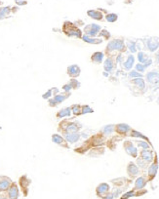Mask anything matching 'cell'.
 <instances>
[{"label":"cell","mask_w":159,"mask_h":199,"mask_svg":"<svg viewBox=\"0 0 159 199\" xmlns=\"http://www.w3.org/2000/svg\"><path fill=\"white\" fill-rule=\"evenodd\" d=\"M115 131V125L109 124V125H106L104 128L102 129V134L105 135V136H109L113 132Z\"/></svg>","instance_id":"cell-24"},{"label":"cell","mask_w":159,"mask_h":199,"mask_svg":"<svg viewBox=\"0 0 159 199\" xmlns=\"http://www.w3.org/2000/svg\"><path fill=\"white\" fill-rule=\"evenodd\" d=\"M100 36H102V37H105V38L108 39V38L110 37V34H109V32H108V31H107V30H102L101 32H100Z\"/></svg>","instance_id":"cell-44"},{"label":"cell","mask_w":159,"mask_h":199,"mask_svg":"<svg viewBox=\"0 0 159 199\" xmlns=\"http://www.w3.org/2000/svg\"><path fill=\"white\" fill-rule=\"evenodd\" d=\"M9 11H10L9 8H3V9L0 10V19H4L5 16L9 14Z\"/></svg>","instance_id":"cell-39"},{"label":"cell","mask_w":159,"mask_h":199,"mask_svg":"<svg viewBox=\"0 0 159 199\" xmlns=\"http://www.w3.org/2000/svg\"><path fill=\"white\" fill-rule=\"evenodd\" d=\"M159 43L155 38H149L147 40V48L150 52H154L158 49Z\"/></svg>","instance_id":"cell-23"},{"label":"cell","mask_w":159,"mask_h":199,"mask_svg":"<svg viewBox=\"0 0 159 199\" xmlns=\"http://www.w3.org/2000/svg\"><path fill=\"white\" fill-rule=\"evenodd\" d=\"M62 30L67 37H75V38L82 37V31L70 22H66L63 23Z\"/></svg>","instance_id":"cell-2"},{"label":"cell","mask_w":159,"mask_h":199,"mask_svg":"<svg viewBox=\"0 0 159 199\" xmlns=\"http://www.w3.org/2000/svg\"><path fill=\"white\" fill-rule=\"evenodd\" d=\"M52 142H55V144L59 145L60 147H65V148H69L68 142L60 134H53L52 135Z\"/></svg>","instance_id":"cell-10"},{"label":"cell","mask_w":159,"mask_h":199,"mask_svg":"<svg viewBox=\"0 0 159 199\" xmlns=\"http://www.w3.org/2000/svg\"><path fill=\"white\" fill-rule=\"evenodd\" d=\"M129 76H130L131 78H142V75L141 73H139L138 71H136V70L131 71V72L129 73Z\"/></svg>","instance_id":"cell-41"},{"label":"cell","mask_w":159,"mask_h":199,"mask_svg":"<svg viewBox=\"0 0 159 199\" xmlns=\"http://www.w3.org/2000/svg\"><path fill=\"white\" fill-rule=\"evenodd\" d=\"M156 61H157V62L159 63V54H158V55L156 56Z\"/></svg>","instance_id":"cell-48"},{"label":"cell","mask_w":159,"mask_h":199,"mask_svg":"<svg viewBox=\"0 0 159 199\" xmlns=\"http://www.w3.org/2000/svg\"><path fill=\"white\" fill-rule=\"evenodd\" d=\"M106 19H107V21L109 22H115V21L117 20V16L114 15V14H109V15L107 16Z\"/></svg>","instance_id":"cell-40"},{"label":"cell","mask_w":159,"mask_h":199,"mask_svg":"<svg viewBox=\"0 0 159 199\" xmlns=\"http://www.w3.org/2000/svg\"><path fill=\"white\" fill-rule=\"evenodd\" d=\"M135 195H136V193H135V190H130V192L124 193V194L121 196L120 199H128V198H130V197H132V196H135Z\"/></svg>","instance_id":"cell-37"},{"label":"cell","mask_w":159,"mask_h":199,"mask_svg":"<svg viewBox=\"0 0 159 199\" xmlns=\"http://www.w3.org/2000/svg\"><path fill=\"white\" fill-rule=\"evenodd\" d=\"M8 198L9 199H19L20 196V189H19V186L16 182H13L12 185L10 186V187L8 188V190L6 192Z\"/></svg>","instance_id":"cell-6"},{"label":"cell","mask_w":159,"mask_h":199,"mask_svg":"<svg viewBox=\"0 0 159 199\" xmlns=\"http://www.w3.org/2000/svg\"><path fill=\"white\" fill-rule=\"evenodd\" d=\"M71 114V109H70V107H63L62 109H60L58 112H57V118H63V117H69Z\"/></svg>","instance_id":"cell-19"},{"label":"cell","mask_w":159,"mask_h":199,"mask_svg":"<svg viewBox=\"0 0 159 199\" xmlns=\"http://www.w3.org/2000/svg\"><path fill=\"white\" fill-rule=\"evenodd\" d=\"M94 112V109L89 107L88 105H83L81 106V115H85V114H88V113H93Z\"/></svg>","instance_id":"cell-33"},{"label":"cell","mask_w":159,"mask_h":199,"mask_svg":"<svg viewBox=\"0 0 159 199\" xmlns=\"http://www.w3.org/2000/svg\"><path fill=\"white\" fill-rule=\"evenodd\" d=\"M104 54H102V52H96L94 53L92 56H91V61L94 62V63H97V65H100V63L104 61Z\"/></svg>","instance_id":"cell-21"},{"label":"cell","mask_w":159,"mask_h":199,"mask_svg":"<svg viewBox=\"0 0 159 199\" xmlns=\"http://www.w3.org/2000/svg\"><path fill=\"white\" fill-rule=\"evenodd\" d=\"M131 137H134V138H138V139H142V140H145L147 142H148V139L144 136L142 133H140L139 131H136V130H132L131 131Z\"/></svg>","instance_id":"cell-32"},{"label":"cell","mask_w":159,"mask_h":199,"mask_svg":"<svg viewBox=\"0 0 159 199\" xmlns=\"http://www.w3.org/2000/svg\"><path fill=\"white\" fill-rule=\"evenodd\" d=\"M101 31V27L96 25V23H91L84 27V32L86 35H88L90 37L97 36Z\"/></svg>","instance_id":"cell-7"},{"label":"cell","mask_w":159,"mask_h":199,"mask_svg":"<svg viewBox=\"0 0 159 199\" xmlns=\"http://www.w3.org/2000/svg\"><path fill=\"white\" fill-rule=\"evenodd\" d=\"M13 181L8 176H0V192H6Z\"/></svg>","instance_id":"cell-9"},{"label":"cell","mask_w":159,"mask_h":199,"mask_svg":"<svg viewBox=\"0 0 159 199\" xmlns=\"http://www.w3.org/2000/svg\"><path fill=\"white\" fill-rule=\"evenodd\" d=\"M124 148L126 150V152L129 155L133 156V157H137L138 156V148L136 147H134V145L130 141H126L124 142Z\"/></svg>","instance_id":"cell-11"},{"label":"cell","mask_w":159,"mask_h":199,"mask_svg":"<svg viewBox=\"0 0 159 199\" xmlns=\"http://www.w3.org/2000/svg\"><path fill=\"white\" fill-rule=\"evenodd\" d=\"M88 16L94 20H102V14H101L98 11H95V10L88 11Z\"/></svg>","instance_id":"cell-31"},{"label":"cell","mask_w":159,"mask_h":199,"mask_svg":"<svg viewBox=\"0 0 159 199\" xmlns=\"http://www.w3.org/2000/svg\"><path fill=\"white\" fill-rule=\"evenodd\" d=\"M147 67L146 65H142V63H138V65H136V71H138V72H144Z\"/></svg>","instance_id":"cell-38"},{"label":"cell","mask_w":159,"mask_h":199,"mask_svg":"<svg viewBox=\"0 0 159 199\" xmlns=\"http://www.w3.org/2000/svg\"><path fill=\"white\" fill-rule=\"evenodd\" d=\"M81 39H82V40H83L84 42L89 43V44H100V43H102V39L95 38V37H90V36L86 35V34L82 35Z\"/></svg>","instance_id":"cell-22"},{"label":"cell","mask_w":159,"mask_h":199,"mask_svg":"<svg viewBox=\"0 0 159 199\" xmlns=\"http://www.w3.org/2000/svg\"><path fill=\"white\" fill-rule=\"evenodd\" d=\"M115 131L118 134L126 135L127 133L131 131V127L129 125L125 124V123H121V124H118V125L115 126Z\"/></svg>","instance_id":"cell-16"},{"label":"cell","mask_w":159,"mask_h":199,"mask_svg":"<svg viewBox=\"0 0 159 199\" xmlns=\"http://www.w3.org/2000/svg\"><path fill=\"white\" fill-rule=\"evenodd\" d=\"M52 90L50 89V90H48V91H47L45 94H43L42 95V98L43 99H45V100H49V99H51L52 98Z\"/></svg>","instance_id":"cell-42"},{"label":"cell","mask_w":159,"mask_h":199,"mask_svg":"<svg viewBox=\"0 0 159 199\" xmlns=\"http://www.w3.org/2000/svg\"><path fill=\"white\" fill-rule=\"evenodd\" d=\"M109 189H110V187L106 184V182H102V184H100L97 188H96V193L99 197H102V196H105L107 193L109 192Z\"/></svg>","instance_id":"cell-13"},{"label":"cell","mask_w":159,"mask_h":199,"mask_svg":"<svg viewBox=\"0 0 159 199\" xmlns=\"http://www.w3.org/2000/svg\"><path fill=\"white\" fill-rule=\"evenodd\" d=\"M62 90H63V92H66V93H70V91L72 90V88H71V86H70L69 83H67V84H65L62 86Z\"/></svg>","instance_id":"cell-43"},{"label":"cell","mask_w":159,"mask_h":199,"mask_svg":"<svg viewBox=\"0 0 159 199\" xmlns=\"http://www.w3.org/2000/svg\"><path fill=\"white\" fill-rule=\"evenodd\" d=\"M147 182V180L145 177H140L136 180V182H135V188L138 190H142L146 187Z\"/></svg>","instance_id":"cell-20"},{"label":"cell","mask_w":159,"mask_h":199,"mask_svg":"<svg viewBox=\"0 0 159 199\" xmlns=\"http://www.w3.org/2000/svg\"><path fill=\"white\" fill-rule=\"evenodd\" d=\"M0 199H9V198H8V195L6 192H2L0 193Z\"/></svg>","instance_id":"cell-46"},{"label":"cell","mask_w":159,"mask_h":199,"mask_svg":"<svg viewBox=\"0 0 159 199\" xmlns=\"http://www.w3.org/2000/svg\"><path fill=\"white\" fill-rule=\"evenodd\" d=\"M67 72L70 78H77L81 73V69L77 65H71V66L67 67Z\"/></svg>","instance_id":"cell-12"},{"label":"cell","mask_w":159,"mask_h":199,"mask_svg":"<svg viewBox=\"0 0 159 199\" xmlns=\"http://www.w3.org/2000/svg\"><path fill=\"white\" fill-rule=\"evenodd\" d=\"M31 184V180L27 178V175H22L19 180V186L22 190L23 196H27L29 192V186Z\"/></svg>","instance_id":"cell-5"},{"label":"cell","mask_w":159,"mask_h":199,"mask_svg":"<svg viewBox=\"0 0 159 199\" xmlns=\"http://www.w3.org/2000/svg\"><path fill=\"white\" fill-rule=\"evenodd\" d=\"M68 83L70 84L72 90H77V89L80 88V82H79L78 80H76V78H71Z\"/></svg>","instance_id":"cell-34"},{"label":"cell","mask_w":159,"mask_h":199,"mask_svg":"<svg viewBox=\"0 0 159 199\" xmlns=\"http://www.w3.org/2000/svg\"><path fill=\"white\" fill-rule=\"evenodd\" d=\"M113 67H114V62H113V61L111 60L110 58L107 59V60L105 61V70L107 71V72H110V71L113 69Z\"/></svg>","instance_id":"cell-28"},{"label":"cell","mask_w":159,"mask_h":199,"mask_svg":"<svg viewBox=\"0 0 159 199\" xmlns=\"http://www.w3.org/2000/svg\"><path fill=\"white\" fill-rule=\"evenodd\" d=\"M105 152V148L104 147H94L92 150L89 151V156H98V155H102V154H104Z\"/></svg>","instance_id":"cell-27"},{"label":"cell","mask_w":159,"mask_h":199,"mask_svg":"<svg viewBox=\"0 0 159 199\" xmlns=\"http://www.w3.org/2000/svg\"><path fill=\"white\" fill-rule=\"evenodd\" d=\"M70 96V93H59L58 95H56V96H54V98H51L48 100V102H49V106L52 107H55L59 106L60 103L63 102L66 100H67Z\"/></svg>","instance_id":"cell-4"},{"label":"cell","mask_w":159,"mask_h":199,"mask_svg":"<svg viewBox=\"0 0 159 199\" xmlns=\"http://www.w3.org/2000/svg\"><path fill=\"white\" fill-rule=\"evenodd\" d=\"M62 136L65 138V140L69 142V144H75L79 140H80L81 134L79 132H75V133H67V132H63L62 133Z\"/></svg>","instance_id":"cell-8"},{"label":"cell","mask_w":159,"mask_h":199,"mask_svg":"<svg viewBox=\"0 0 159 199\" xmlns=\"http://www.w3.org/2000/svg\"><path fill=\"white\" fill-rule=\"evenodd\" d=\"M128 48H129L131 53H136L137 52V45H136V43L133 42V41H129L128 42Z\"/></svg>","instance_id":"cell-36"},{"label":"cell","mask_w":159,"mask_h":199,"mask_svg":"<svg viewBox=\"0 0 159 199\" xmlns=\"http://www.w3.org/2000/svg\"><path fill=\"white\" fill-rule=\"evenodd\" d=\"M141 159L145 163H150L153 159V152L148 149H142L141 151Z\"/></svg>","instance_id":"cell-14"},{"label":"cell","mask_w":159,"mask_h":199,"mask_svg":"<svg viewBox=\"0 0 159 199\" xmlns=\"http://www.w3.org/2000/svg\"><path fill=\"white\" fill-rule=\"evenodd\" d=\"M147 79L149 83L152 84H157L159 83V73L155 72V71H150L147 75Z\"/></svg>","instance_id":"cell-18"},{"label":"cell","mask_w":159,"mask_h":199,"mask_svg":"<svg viewBox=\"0 0 159 199\" xmlns=\"http://www.w3.org/2000/svg\"><path fill=\"white\" fill-rule=\"evenodd\" d=\"M124 50H125V44L121 39H114V40H111L106 48V51L107 53L113 52V51L122 52Z\"/></svg>","instance_id":"cell-3"},{"label":"cell","mask_w":159,"mask_h":199,"mask_svg":"<svg viewBox=\"0 0 159 199\" xmlns=\"http://www.w3.org/2000/svg\"><path fill=\"white\" fill-rule=\"evenodd\" d=\"M137 144L139 147H141L142 149H148L150 147V144L149 142H147L146 141H138Z\"/></svg>","instance_id":"cell-35"},{"label":"cell","mask_w":159,"mask_h":199,"mask_svg":"<svg viewBox=\"0 0 159 199\" xmlns=\"http://www.w3.org/2000/svg\"><path fill=\"white\" fill-rule=\"evenodd\" d=\"M82 128V125L77 121H67L63 120L59 124V131L61 133L67 132V133H75L79 132Z\"/></svg>","instance_id":"cell-1"},{"label":"cell","mask_w":159,"mask_h":199,"mask_svg":"<svg viewBox=\"0 0 159 199\" xmlns=\"http://www.w3.org/2000/svg\"><path fill=\"white\" fill-rule=\"evenodd\" d=\"M113 198H114L113 193H110V192L107 193L105 196H102V199H113Z\"/></svg>","instance_id":"cell-45"},{"label":"cell","mask_w":159,"mask_h":199,"mask_svg":"<svg viewBox=\"0 0 159 199\" xmlns=\"http://www.w3.org/2000/svg\"><path fill=\"white\" fill-rule=\"evenodd\" d=\"M51 90H52V94H54L55 96H56V95H58V94L60 93V90H59L58 88H52Z\"/></svg>","instance_id":"cell-47"},{"label":"cell","mask_w":159,"mask_h":199,"mask_svg":"<svg viewBox=\"0 0 159 199\" xmlns=\"http://www.w3.org/2000/svg\"><path fill=\"white\" fill-rule=\"evenodd\" d=\"M138 60H139L140 63H142V65H146L147 67H148L149 65H152V60H147L144 52H140V53L138 54Z\"/></svg>","instance_id":"cell-25"},{"label":"cell","mask_w":159,"mask_h":199,"mask_svg":"<svg viewBox=\"0 0 159 199\" xmlns=\"http://www.w3.org/2000/svg\"><path fill=\"white\" fill-rule=\"evenodd\" d=\"M134 62H135V58H134V56L133 55H130L128 59H127L124 62V68L126 70H130L133 66H134Z\"/></svg>","instance_id":"cell-26"},{"label":"cell","mask_w":159,"mask_h":199,"mask_svg":"<svg viewBox=\"0 0 159 199\" xmlns=\"http://www.w3.org/2000/svg\"><path fill=\"white\" fill-rule=\"evenodd\" d=\"M70 109H71V113H72L73 115H75V116L81 115V106L78 105V103L71 106L70 107Z\"/></svg>","instance_id":"cell-29"},{"label":"cell","mask_w":159,"mask_h":199,"mask_svg":"<svg viewBox=\"0 0 159 199\" xmlns=\"http://www.w3.org/2000/svg\"><path fill=\"white\" fill-rule=\"evenodd\" d=\"M157 169H158V163H157V159H155V161L149 166L148 168V180H152L155 175L157 173Z\"/></svg>","instance_id":"cell-17"},{"label":"cell","mask_w":159,"mask_h":199,"mask_svg":"<svg viewBox=\"0 0 159 199\" xmlns=\"http://www.w3.org/2000/svg\"><path fill=\"white\" fill-rule=\"evenodd\" d=\"M127 172H128L129 174V176L131 178H135V177H137L139 173H140V169H139V167L133 163V162H130L128 164V166H127Z\"/></svg>","instance_id":"cell-15"},{"label":"cell","mask_w":159,"mask_h":199,"mask_svg":"<svg viewBox=\"0 0 159 199\" xmlns=\"http://www.w3.org/2000/svg\"><path fill=\"white\" fill-rule=\"evenodd\" d=\"M133 83L141 90H144L146 88V83H145L144 79H142V78H135L133 80Z\"/></svg>","instance_id":"cell-30"}]
</instances>
